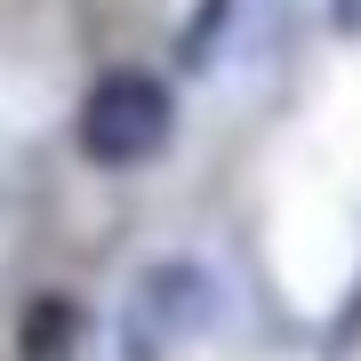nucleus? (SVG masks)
Wrapping results in <instances>:
<instances>
[{
  "instance_id": "1",
  "label": "nucleus",
  "mask_w": 361,
  "mask_h": 361,
  "mask_svg": "<svg viewBox=\"0 0 361 361\" xmlns=\"http://www.w3.org/2000/svg\"><path fill=\"white\" fill-rule=\"evenodd\" d=\"M169 137H177V89L145 65L97 73L80 113H73V145L89 169H145L169 153Z\"/></svg>"
},
{
  "instance_id": "2",
  "label": "nucleus",
  "mask_w": 361,
  "mask_h": 361,
  "mask_svg": "<svg viewBox=\"0 0 361 361\" xmlns=\"http://www.w3.org/2000/svg\"><path fill=\"white\" fill-rule=\"evenodd\" d=\"M217 313H225V289L201 257H153L121 305V361H169L177 345L217 329Z\"/></svg>"
},
{
  "instance_id": "3",
  "label": "nucleus",
  "mask_w": 361,
  "mask_h": 361,
  "mask_svg": "<svg viewBox=\"0 0 361 361\" xmlns=\"http://www.w3.org/2000/svg\"><path fill=\"white\" fill-rule=\"evenodd\" d=\"M89 345V305L73 289H40L16 313V361H80Z\"/></svg>"
},
{
  "instance_id": "4",
  "label": "nucleus",
  "mask_w": 361,
  "mask_h": 361,
  "mask_svg": "<svg viewBox=\"0 0 361 361\" xmlns=\"http://www.w3.org/2000/svg\"><path fill=\"white\" fill-rule=\"evenodd\" d=\"M233 8H241V0H193V8H185V32H177V73H209V65L225 56Z\"/></svg>"
},
{
  "instance_id": "5",
  "label": "nucleus",
  "mask_w": 361,
  "mask_h": 361,
  "mask_svg": "<svg viewBox=\"0 0 361 361\" xmlns=\"http://www.w3.org/2000/svg\"><path fill=\"white\" fill-rule=\"evenodd\" d=\"M329 32L337 40H361V0H329Z\"/></svg>"
}]
</instances>
